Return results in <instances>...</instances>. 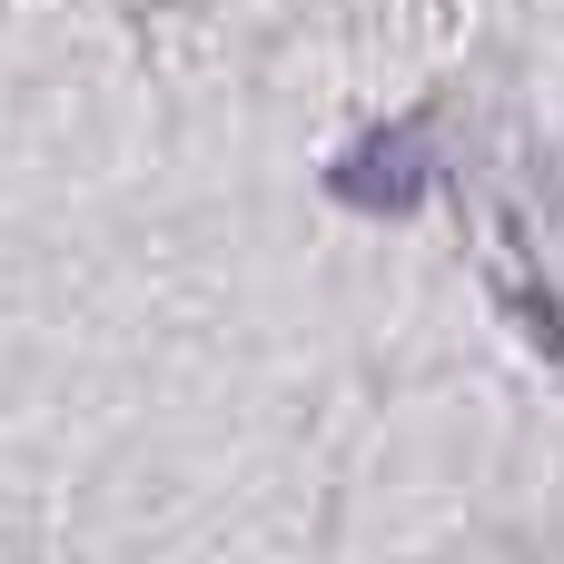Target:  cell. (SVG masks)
<instances>
[{
  "mask_svg": "<svg viewBox=\"0 0 564 564\" xmlns=\"http://www.w3.org/2000/svg\"><path fill=\"white\" fill-rule=\"evenodd\" d=\"M426 188H436V149H426L416 119H387V129H367L357 149L327 159V198H347L367 218H406V208H426Z\"/></svg>",
  "mask_w": 564,
  "mask_h": 564,
  "instance_id": "obj_1",
  "label": "cell"
}]
</instances>
